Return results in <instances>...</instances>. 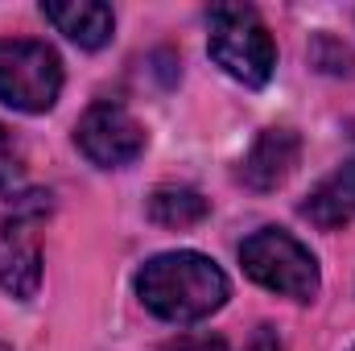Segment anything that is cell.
I'll return each instance as SVG.
<instances>
[{
	"instance_id": "6da1fadb",
	"label": "cell",
	"mask_w": 355,
	"mask_h": 351,
	"mask_svg": "<svg viewBox=\"0 0 355 351\" xmlns=\"http://www.w3.org/2000/svg\"><path fill=\"white\" fill-rule=\"evenodd\" d=\"M232 285L227 273L211 257L178 248V252H162L153 261L141 264L137 273V298L149 314H157L162 323L174 327H190L211 318L223 302H227Z\"/></svg>"
},
{
	"instance_id": "7a4b0ae2",
	"label": "cell",
	"mask_w": 355,
	"mask_h": 351,
	"mask_svg": "<svg viewBox=\"0 0 355 351\" xmlns=\"http://www.w3.org/2000/svg\"><path fill=\"white\" fill-rule=\"evenodd\" d=\"M207 54L244 87H265L277 71V46L252 4H211L207 8Z\"/></svg>"
},
{
	"instance_id": "3957f363",
	"label": "cell",
	"mask_w": 355,
	"mask_h": 351,
	"mask_svg": "<svg viewBox=\"0 0 355 351\" xmlns=\"http://www.w3.org/2000/svg\"><path fill=\"white\" fill-rule=\"evenodd\" d=\"M62 95V58L33 37H0V103L25 116H42Z\"/></svg>"
},
{
	"instance_id": "277c9868",
	"label": "cell",
	"mask_w": 355,
	"mask_h": 351,
	"mask_svg": "<svg viewBox=\"0 0 355 351\" xmlns=\"http://www.w3.org/2000/svg\"><path fill=\"white\" fill-rule=\"evenodd\" d=\"M240 264L257 285H265L281 298H293V302H310L318 293V285H322L314 252L297 236H289L281 228L252 232L240 244Z\"/></svg>"
},
{
	"instance_id": "5b68a950",
	"label": "cell",
	"mask_w": 355,
	"mask_h": 351,
	"mask_svg": "<svg viewBox=\"0 0 355 351\" xmlns=\"http://www.w3.org/2000/svg\"><path fill=\"white\" fill-rule=\"evenodd\" d=\"M50 194L46 190H29L12 203V211L4 215L0 223V236H4V261H0V285L17 298V302H29L37 298V285H42V248L33 240V228L50 215Z\"/></svg>"
},
{
	"instance_id": "8992f818",
	"label": "cell",
	"mask_w": 355,
	"mask_h": 351,
	"mask_svg": "<svg viewBox=\"0 0 355 351\" xmlns=\"http://www.w3.org/2000/svg\"><path fill=\"white\" fill-rule=\"evenodd\" d=\"M75 145H79V153L87 157L91 166L124 170V166H132L145 153V128H141V120L128 108H120L112 99H99V103H91L87 112L79 116Z\"/></svg>"
},
{
	"instance_id": "52a82bcc",
	"label": "cell",
	"mask_w": 355,
	"mask_h": 351,
	"mask_svg": "<svg viewBox=\"0 0 355 351\" xmlns=\"http://www.w3.org/2000/svg\"><path fill=\"white\" fill-rule=\"evenodd\" d=\"M297 157H302V141H297L293 128H265L252 141V149L244 153L240 178L252 190H277L285 178L297 170Z\"/></svg>"
},
{
	"instance_id": "ba28073f",
	"label": "cell",
	"mask_w": 355,
	"mask_h": 351,
	"mask_svg": "<svg viewBox=\"0 0 355 351\" xmlns=\"http://www.w3.org/2000/svg\"><path fill=\"white\" fill-rule=\"evenodd\" d=\"M42 17L58 33H67L79 50H103L116 29L112 4H99V0H46Z\"/></svg>"
},
{
	"instance_id": "9c48e42d",
	"label": "cell",
	"mask_w": 355,
	"mask_h": 351,
	"mask_svg": "<svg viewBox=\"0 0 355 351\" xmlns=\"http://www.w3.org/2000/svg\"><path fill=\"white\" fill-rule=\"evenodd\" d=\"M302 215L322 232H339V228L355 223V162L339 166L331 178H322L310 190V198L302 203Z\"/></svg>"
},
{
	"instance_id": "30bf717a",
	"label": "cell",
	"mask_w": 355,
	"mask_h": 351,
	"mask_svg": "<svg viewBox=\"0 0 355 351\" xmlns=\"http://www.w3.org/2000/svg\"><path fill=\"white\" fill-rule=\"evenodd\" d=\"M207 211L211 203L190 186H157L149 194V219L162 228H194L207 219Z\"/></svg>"
},
{
	"instance_id": "8fae6325",
	"label": "cell",
	"mask_w": 355,
	"mask_h": 351,
	"mask_svg": "<svg viewBox=\"0 0 355 351\" xmlns=\"http://www.w3.org/2000/svg\"><path fill=\"white\" fill-rule=\"evenodd\" d=\"M310 62L322 71V75H355V54L331 33H318L310 42Z\"/></svg>"
},
{
	"instance_id": "7c38bea8",
	"label": "cell",
	"mask_w": 355,
	"mask_h": 351,
	"mask_svg": "<svg viewBox=\"0 0 355 351\" xmlns=\"http://www.w3.org/2000/svg\"><path fill=\"white\" fill-rule=\"evenodd\" d=\"M21 178V149L12 141V132L0 124V190H8Z\"/></svg>"
},
{
	"instance_id": "4fadbf2b",
	"label": "cell",
	"mask_w": 355,
	"mask_h": 351,
	"mask_svg": "<svg viewBox=\"0 0 355 351\" xmlns=\"http://www.w3.org/2000/svg\"><path fill=\"white\" fill-rule=\"evenodd\" d=\"M162 351H232L219 335H178Z\"/></svg>"
},
{
	"instance_id": "5bb4252c",
	"label": "cell",
	"mask_w": 355,
	"mask_h": 351,
	"mask_svg": "<svg viewBox=\"0 0 355 351\" xmlns=\"http://www.w3.org/2000/svg\"><path fill=\"white\" fill-rule=\"evenodd\" d=\"M252 351H285V343L277 339V331H272V327H261V331H257V339H252Z\"/></svg>"
},
{
	"instance_id": "9a60e30c",
	"label": "cell",
	"mask_w": 355,
	"mask_h": 351,
	"mask_svg": "<svg viewBox=\"0 0 355 351\" xmlns=\"http://www.w3.org/2000/svg\"><path fill=\"white\" fill-rule=\"evenodd\" d=\"M0 351H8V348H4V343H0Z\"/></svg>"
},
{
	"instance_id": "2e32d148",
	"label": "cell",
	"mask_w": 355,
	"mask_h": 351,
	"mask_svg": "<svg viewBox=\"0 0 355 351\" xmlns=\"http://www.w3.org/2000/svg\"><path fill=\"white\" fill-rule=\"evenodd\" d=\"M352 351H355V348H352Z\"/></svg>"
}]
</instances>
